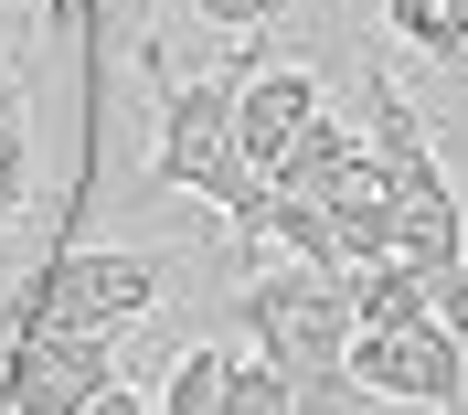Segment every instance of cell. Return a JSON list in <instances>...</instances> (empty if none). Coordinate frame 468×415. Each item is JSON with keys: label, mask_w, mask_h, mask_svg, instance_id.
Wrapping results in <instances>:
<instances>
[{"label": "cell", "mask_w": 468, "mask_h": 415, "mask_svg": "<svg viewBox=\"0 0 468 415\" xmlns=\"http://www.w3.org/2000/svg\"><path fill=\"white\" fill-rule=\"evenodd\" d=\"M139 86H149L139 181L160 192V203H181L192 224H203V245H224V267H234V245L256 235V213H266L256 171H245V149H234V75L139 43Z\"/></svg>", "instance_id": "6da1fadb"}, {"label": "cell", "mask_w": 468, "mask_h": 415, "mask_svg": "<svg viewBox=\"0 0 468 415\" xmlns=\"http://www.w3.org/2000/svg\"><path fill=\"white\" fill-rule=\"evenodd\" d=\"M192 267H203V235H96V245H64V256H43V267L22 277L11 330H75V341L128 352V341H149V330L181 309Z\"/></svg>", "instance_id": "7a4b0ae2"}, {"label": "cell", "mask_w": 468, "mask_h": 415, "mask_svg": "<svg viewBox=\"0 0 468 415\" xmlns=\"http://www.w3.org/2000/svg\"><path fill=\"white\" fill-rule=\"evenodd\" d=\"M224 320L245 330V352H256L288 394H309L320 415H362L351 405V288L330 267L245 256L234 288H224Z\"/></svg>", "instance_id": "3957f363"}, {"label": "cell", "mask_w": 468, "mask_h": 415, "mask_svg": "<svg viewBox=\"0 0 468 415\" xmlns=\"http://www.w3.org/2000/svg\"><path fill=\"white\" fill-rule=\"evenodd\" d=\"M351 405L362 415H468V341L447 320L351 330Z\"/></svg>", "instance_id": "277c9868"}, {"label": "cell", "mask_w": 468, "mask_h": 415, "mask_svg": "<svg viewBox=\"0 0 468 415\" xmlns=\"http://www.w3.org/2000/svg\"><path fill=\"white\" fill-rule=\"evenodd\" d=\"M341 43H351V32H341ZM341 43H309V54L234 64V149H245L256 192L277 181V160H288V149L309 139V118H320L330 96H341Z\"/></svg>", "instance_id": "5b68a950"}, {"label": "cell", "mask_w": 468, "mask_h": 415, "mask_svg": "<svg viewBox=\"0 0 468 415\" xmlns=\"http://www.w3.org/2000/svg\"><path fill=\"white\" fill-rule=\"evenodd\" d=\"M351 32L415 96H468V0H351Z\"/></svg>", "instance_id": "8992f818"}, {"label": "cell", "mask_w": 468, "mask_h": 415, "mask_svg": "<svg viewBox=\"0 0 468 415\" xmlns=\"http://www.w3.org/2000/svg\"><path fill=\"white\" fill-rule=\"evenodd\" d=\"M0 384H11L22 415H86L128 373H117L107 341H75V330H0Z\"/></svg>", "instance_id": "52a82bcc"}, {"label": "cell", "mask_w": 468, "mask_h": 415, "mask_svg": "<svg viewBox=\"0 0 468 415\" xmlns=\"http://www.w3.org/2000/svg\"><path fill=\"white\" fill-rule=\"evenodd\" d=\"M351 330H405V320H437L426 309V277L405 267V256H383V267H351Z\"/></svg>", "instance_id": "ba28073f"}, {"label": "cell", "mask_w": 468, "mask_h": 415, "mask_svg": "<svg viewBox=\"0 0 468 415\" xmlns=\"http://www.w3.org/2000/svg\"><path fill=\"white\" fill-rule=\"evenodd\" d=\"M22 128H11V96H0V235H11V224H22Z\"/></svg>", "instance_id": "9c48e42d"}, {"label": "cell", "mask_w": 468, "mask_h": 415, "mask_svg": "<svg viewBox=\"0 0 468 415\" xmlns=\"http://www.w3.org/2000/svg\"><path fill=\"white\" fill-rule=\"evenodd\" d=\"M86 415H160V405H149V394H139V384H117V394H96V405H86Z\"/></svg>", "instance_id": "30bf717a"}, {"label": "cell", "mask_w": 468, "mask_h": 415, "mask_svg": "<svg viewBox=\"0 0 468 415\" xmlns=\"http://www.w3.org/2000/svg\"><path fill=\"white\" fill-rule=\"evenodd\" d=\"M0 415H22V405H11V384H0Z\"/></svg>", "instance_id": "8fae6325"}]
</instances>
